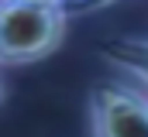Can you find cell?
<instances>
[{
    "label": "cell",
    "mask_w": 148,
    "mask_h": 137,
    "mask_svg": "<svg viewBox=\"0 0 148 137\" xmlns=\"http://www.w3.org/2000/svg\"><path fill=\"white\" fill-rule=\"evenodd\" d=\"M0 100H3V82H0Z\"/></svg>",
    "instance_id": "obj_6"
},
{
    "label": "cell",
    "mask_w": 148,
    "mask_h": 137,
    "mask_svg": "<svg viewBox=\"0 0 148 137\" xmlns=\"http://www.w3.org/2000/svg\"><path fill=\"white\" fill-rule=\"evenodd\" d=\"M31 3H48V7H62V10L69 7V0H31Z\"/></svg>",
    "instance_id": "obj_5"
},
{
    "label": "cell",
    "mask_w": 148,
    "mask_h": 137,
    "mask_svg": "<svg viewBox=\"0 0 148 137\" xmlns=\"http://www.w3.org/2000/svg\"><path fill=\"white\" fill-rule=\"evenodd\" d=\"M69 28L62 7L31 0H0V65H31L48 58Z\"/></svg>",
    "instance_id": "obj_1"
},
{
    "label": "cell",
    "mask_w": 148,
    "mask_h": 137,
    "mask_svg": "<svg viewBox=\"0 0 148 137\" xmlns=\"http://www.w3.org/2000/svg\"><path fill=\"white\" fill-rule=\"evenodd\" d=\"M110 62H117L127 75L141 79L145 89H148V41H141V38L117 41V45L110 48Z\"/></svg>",
    "instance_id": "obj_3"
},
{
    "label": "cell",
    "mask_w": 148,
    "mask_h": 137,
    "mask_svg": "<svg viewBox=\"0 0 148 137\" xmlns=\"http://www.w3.org/2000/svg\"><path fill=\"white\" fill-rule=\"evenodd\" d=\"M93 137H148V93L107 82L90 100Z\"/></svg>",
    "instance_id": "obj_2"
},
{
    "label": "cell",
    "mask_w": 148,
    "mask_h": 137,
    "mask_svg": "<svg viewBox=\"0 0 148 137\" xmlns=\"http://www.w3.org/2000/svg\"><path fill=\"white\" fill-rule=\"evenodd\" d=\"M97 3H110V0H69V7H97Z\"/></svg>",
    "instance_id": "obj_4"
}]
</instances>
